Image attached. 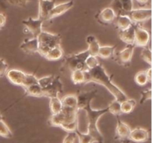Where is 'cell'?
Masks as SVG:
<instances>
[{"label": "cell", "mask_w": 152, "mask_h": 143, "mask_svg": "<svg viewBox=\"0 0 152 143\" xmlns=\"http://www.w3.org/2000/svg\"><path fill=\"white\" fill-rule=\"evenodd\" d=\"M141 98L140 100V104H143L151 98V89H148L141 92Z\"/></svg>", "instance_id": "obj_37"}, {"label": "cell", "mask_w": 152, "mask_h": 143, "mask_svg": "<svg viewBox=\"0 0 152 143\" xmlns=\"http://www.w3.org/2000/svg\"><path fill=\"white\" fill-rule=\"evenodd\" d=\"M55 75L51 74V75H48L45 76V77H40L38 78V83L40 86L42 87V89H45V87H47L52 81H53V78H54Z\"/></svg>", "instance_id": "obj_36"}, {"label": "cell", "mask_w": 152, "mask_h": 143, "mask_svg": "<svg viewBox=\"0 0 152 143\" xmlns=\"http://www.w3.org/2000/svg\"><path fill=\"white\" fill-rule=\"evenodd\" d=\"M7 3L17 7H25L30 0H5Z\"/></svg>", "instance_id": "obj_39"}, {"label": "cell", "mask_w": 152, "mask_h": 143, "mask_svg": "<svg viewBox=\"0 0 152 143\" xmlns=\"http://www.w3.org/2000/svg\"><path fill=\"white\" fill-rule=\"evenodd\" d=\"M61 100H62V107H77V98L76 95H74V94L67 95Z\"/></svg>", "instance_id": "obj_27"}, {"label": "cell", "mask_w": 152, "mask_h": 143, "mask_svg": "<svg viewBox=\"0 0 152 143\" xmlns=\"http://www.w3.org/2000/svg\"><path fill=\"white\" fill-rule=\"evenodd\" d=\"M117 46V45L100 46L99 52H98L97 57L102 58V59H108V58L113 57L116 52Z\"/></svg>", "instance_id": "obj_21"}, {"label": "cell", "mask_w": 152, "mask_h": 143, "mask_svg": "<svg viewBox=\"0 0 152 143\" xmlns=\"http://www.w3.org/2000/svg\"><path fill=\"white\" fill-rule=\"evenodd\" d=\"M78 112L77 107H62L56 114H52L48 119L50 126L58 127L67 132H74L78 128Z\"/></svg>", "instance_id": "obj_3"}, {"label": "cell", "mask_w": 152, "mask_h": 143, "mask_svg": "<svg viewBox=\"0 0 152 143\" xmlns=\"http://www.w3.org/2000/svg\"><path fill=\"white\" fill-rule=\"evenodd\" d=\"M19 49L28 55H34V54L38 53V40L36 37H33L31 39H25L19 46Z\"/></svg>", "instance_id": "obj_17"}, {"label": "cell", "mask_w": 152, "mask_h": 143, "mask_svg": "<svg viewBox=\"0 0 152 143\" xmlns=\"http://www.w3.org/2000/svg\"><path fill=\"white\" fill-rule=\"evenodd\" d=\"M56 4L55 0H39V16L44 22L47 21L50 10Z\"/></svg>", "instance_id": "obj_15"}, {"label": "cell", "mask_w": 152, "mask_h": 143, "mask_svg": "<svg viewBox=\"0 0 152 143\" xmlns=\"http://www.w3.org/2000/svg\"><path fill=\"white\" fill-rule=\"evenodd\" d=\"M8 68V64L7 63L5 60L4 58L0 57V77L5 76Z\"/></svg>", "instance_id": "obj_38"}, {"label": "cell", "mask_w": 152, "mask_h": 143, "mask_svg": "<svg viewBox=\"0 0 152 143\" xmlns=\"http://www.w3.org/2000/svg\"><path fill=\"white\" fill-rule=\"evenodd\" d=\"M0 136L6 139L13 137V133L3 119L0 120Z\"/></svg>", "instance_id": "obj_30"}, {"label": "cell", "mask_w": 152, "mask_h": 143, "mask_svg": "<svg viewBox=\"0 0 152 143\" xmlns=\"http://www.w3.org/2000/svg\"><path fill=\"white\" fill-rule=\"evenodd\" d=\"M134 81L138 86H143L148 83V80L147 77L146 72L145 71H140L138 72L134 77Z\"/></svg>", "instance_id": "obj_31"}, {"label": "cell", "mask_w": 152, "mask_h": 143, "mask_svg": "<svg viewBox=\"0 0 152 143\" xmlns=\"http://www.w3.org/2000/svg\"><path fill=\"white\" fill-rule=\"evenodd\" d=\"M150 41V34L146 29L141 27L140 25H137L135 26V34H134V44L135 46L140 47H145L148 46V44Z\"/></svg>", "instance_id": "obj_11"}, {"label": "cell", "mask_w": 152, "mask_h": 143, "mask_svg": "<svg viewBox=\"0 0 152 143\" xmlns=\"http://www.w3.org/2000/svg\"><path fill=\"white\" fill-rule=\"evenodd\" d=\"M50 110L51 114H56L59 113L62 109V100L59 97H53L50 98Z\"/></svg>", "instance_id": "obj_25"}, {"label": "cell", "mask_w": 152, "mask_h": 143, "mask_svg": "<svg viewBox=\"0 0 152 143\" xmlns=\"http://www.w3.org/2000/svg\"><path fill=\"white\" fill-rule=\"evenodd\" d=\"M107 107H108V113H111L114 116H120V115L123 114L121 112V102L117 100L114 99Z\"/></svg>", "instance_id": "obj_28"}, {"label": "cell", "mask_w": 152, "mask_h": 143, "mask_svg": "<svg viewBox=\"0 0 152 143\" xmlns=\"http://www.w3.org/2000/svg\"><path fill=\"white\" fill-rule=\"evenodd\" d=\"M149 139V133L146 129L142 128H134L132 130L129 134V141L136 143H143L147 142Z\"/></svg>", "instance_id": "obj_14"}, {"label": "cell", "mask_w": 152, "mask_h": 143, "mask_svg": "<svg viewBox=\"0 0 152 143\" xmlns=\"http://www.w3.org/2000/svg\"><path fill=\"white\" fill-rule=\"evenodd\" d=\"M140 4H145L148 1V0H135Z\"/></svg>", "instance_id": "obj_43"}, {"label": "cell", "mask_w": 152, "mask_h": 143, "mask_svg": "<svg viewBox=\"0 0 152 143\" xmlns=\"http://www.w3.org/2000/svg\"><path fill=\"white\" fill-rule=\"evenodd\" d=\"M25 89V95L24 96H33V97H44V92L41 86L39 85V83L33 84L28 87L24 88Z\"/></svg>", "instance_id": "obj_22"}, {"label": "cell", "mask_w": 152, "mask_h": 143, "mask_svg": "<svg viewBox=\"0 0 152 143\" xmlns=\"http://www.w3.org/2000/svg\"><path fill=\"white\" fill-rule=\"evenodd\" d=\"M135 26L136 24H132L129 28L122 31H118V36L120 40L126 44H134V42Z\"/></svg>", "instance_id": "obj_18"}, {"label": "cell", "mask_w": 152, "mask_h": 143, "mask_svg": "<svg viewBox=\"0 0 152 143\" xmlns=\"http://www.w3.org/2000/svg\"><path fill=\"white\" fill-rule=\"evenodd\" d=\"M117 17V13L111 7H107L102 9L101 11L96 14V19L102 25H111L115 20Z\"/></svg>", "instance_id": "obj_12"}, {"label": "cell", "mask_w": 152, "mask_h": 143, "mask_svg": "<svg viewBox=\"0 0 152 143\" xmlns=\"http://www.w3.org/2000/svg\"><path fill=\"white\" fill-rule=\"evenodd\" d=\"M128 16L132 19L134 24L139 25L144 22L149 20L151 18V9L146 7H141V8H134L128 13Z\"/></svg>", "instance_id": "obj_7"}, {"label": "cell", "mask_w": 152, "mask_h": 143, "mask_svg": "<svg viewBox=\"0 0 152 143\" xmlns=\"http://www.w3.org/2000/svg\"><path fill=\"white\" fill-rule=\"evenodd\" d=\"M136 101L134 99L129 98L121 102V112L123 114H129L132 113L136 106Z\"/></svg>", "instance_id": "obj_26"}, {"label": "cell", "mask_w": 152, "mask_h": 143, "mask_svg": "<svg viewBox=\"0 0 152 143\" xmlns=\"http://www.w3.org/2000/svg\"><path fill=\"white\" fill-rule=\"evenodd\" d=\"M116 117H117V127L115 130V139L120 140L123 143H129L130 141L129 137L132 129L127 124L120 119V116H116Z\"/></svg>", "instance_id": "obj_10"}, {"label": "cell", "mask_w": 152, "mask_h": 143, "mask_svg": "<svg viewBox=\"0 0 152 143\" xmlns=\"http://www.w3.org/2000/svg\"><path fill=\"white\" fill-rule=\"evenodd\" d=\"M74 0H70V1H66V2L60 3V4H55L54 7H53L48 16L47 20H50L52 19L57 17V16H61L66 13L68 10H69L71 7L74 6Z\"/></svg>", "instance_id": "obj_13"}, {"label": "cell", "mask_w": 152, "mask_h": 143, "mask_svg": "<svg viewBox=\"0 0 152 143\" xmlns=\"http://www.w3.org/2000/svg\"><path fill=\"white\" fill-rule=\"evenodd\" d=\"M86 83L94 82L105 86L108 92L114 97V99L123 102L129 97L126 93L113 82L112 77L107 73L106 70L101 63L91 69H88L85 72Z\"/></svg>", "instance_id": "obj_2"}, {"label": "cell", "mask_w": 152, "mask_h": 143, "mask_svg": "<svg viewBox=\"0 0 152 143\" xmlns=\"http://www.w3.org/2000/svg\"><path fill=\"white\" fill-rule=\"evenodd\" d=\"M36 83H38V78L36 77L35 74L26 73V75H25V80H24L22 87H28V86H31V85L33 84H36Z\"/></svg>", "instance_id": "obj_34"}, {"label": "cell", "mask_w": 152, "mask_h": 143, "mask_svg": "<svg viewBox=\"0 0 152 143\" xmlns=\"http://www.w3.org/2000/svg\"><path fill=\"white\" fill-rule=\"evenodd\" d=\"M97 93L96 89L89 91L79 90L77 93V109L83 110L86 113L88 121V133L93 137L96 143H104V137L99 131L97 126V122L99 118L105 113H108V107L99 110L92 109L91 104Z\"/></svg>", "instance_id": "obj_1"}, {"label": "cell", "mask_w": 152, "mask_h": 143, "mask_svg": "<svg viewBox=\"0 0 152 143\" xmlns=\"http://www.w3.org/2000/svg\"><path fill=\"white\" fill-rule=\"evenodd\" d=\"M86 43L88 44L87 50L90 53V55L97 57L98 52H99V47H100V45H99L97 39L94 36L89 35L86 37Z\"/></svg>", "instance_id": "obj_20"}, {"label": "cell", "mask_w": 152, "mask_h": 143, "mask_svg": "<svg viewBox=\"0 0 152 143\" xmlns=\"http://www.w3.org/2000/svg\"><path fill=\"white\" fill-rule=\"evenodd\" d=\"M39 43L38 53L44 57L50 49L59 46L62 42V37L60 34H52L48 31H42L37 37Z\"/></svg>", "instance_id": "obj_5"}, {"label": "cell", "mask_w": 152, "mask_h": 143, "mask_svg": "<svg viewBox=\"0 0 152 143\" xmlns=\"http://www.w3.org/2000/svg\"><path fill=\"white\" fill-rule=\"evenodd\" d=\"M89 55L90 53L88 51L86 50L79 53L63 56L64 61L61 70H63V72H70L71 73L75 70L87 71L88 68L86 65V60Z\"/></svg>", "instance_id": "obj_4"}, {"label": "cell", "mask_w": 152, "mask_h": 143, "mask_svg": "<svg viewBox=\"0 0 152 143\" xmlns=\"http://www.w3.org/2000/svg\"><path fill=\"white\" fill-rule=\"evenodd\" d=\"M114 22H115V25L118 31L126 29L133 24L130 17L125 13L117 15V17H116Z\"/></svg>", "instance_id": "obj_19"}, {"label": "cell", "mask_w": 152, "mask_h": 143, "mask_svg": "<svg viewBox=\"0 0 152 143\" xmlns=\"http://www.w3.org/2000/svg\"><path fill=\"white\" fill-rule=\"evenodd\" d=\"M135 47L136 46L134 44H126V46L124 49L117 52V53L115 52L114 57H115L116 62L123 66H129L132 62Z\"/></svg>", "instance_id": "obj_6"}, {"label": "cell", "mask_w": 152, "mask_h": 143, "mask_svg": "<svg viewBox=\"0 0 152 143\" xmlns=\"http://www.w3.org/2000/svg\"><path fill=\"white\" fill-rule=\"evenodd\" d=\"M77 135L75 132H68L66 136L64 139L62 143H74Z\"/></svg>", "instance_id": "obj_40"}, {"label": "cell", "mask_w": 152, "mask_h": 143, "mask_svg": "<svg viewBox=\"0 0 152 143\" xmlns=\"http://www.w3.org/2000/svg\"><path fill=\"white\" fill-rule=\"evenodd\" d=\"M44 92V97L53 98L57 97L59 94L63 92V83L61 81L60 77L59 75L55 76L53 81L45 89H42Z\"/></svg>", "instance_id": "obj_9"}, {"label": "cell", "mask_w": 152, "mask_h": 143, "mask_svg": "<svg viewBox=\"0 0 152 143\" xmlns=\"http://www.w3.org/2000/svg\"><path fill=\"white\" fill-rule=\"evenodd\" d=\"M44 22V21L39 18L34 19L32 17H29L22 21V23L25 27V31L32 34L33 37L37 38L39 34L42 31V25Z\"/></svg>", "instance_id": "obj_8"}, {"label": "cell", "mask_w": 152, "mask_h": 143, "mask_svg": "<svg viewBox=\"0 0 152 143\" xmlns=\"http://www.w3.org/2000/svg\"><path fill=\"white\" fill-rule=\"evenodd\" d=\"M71 79L76 85L84 84L86 82V74L82 70H75L71 73Z\"/></svg>", "instance_id": "obj_24"}, {"label": "cell", "mask_w": 152, "mask_h": 143, "mask_svg": "<svg viewBox=\"0 0 152 143\" xmlns=\"http://www.w3.org/2000/svg\"><path fill=\"white\" fill-rule=\"evenodd\" d=\"M145 72H146L147 77H148V82H151V68L149 67L147 70H145Z\"/></svg>", "instance_id": "obj_42"}, {"label": "cell", "mask_w": 152, "mask_h": 143, "mask_svg": "<svg viewBox=\"0 0 152 143\" xmlns=\"http://www.w3.org/2000/svg\"><path fill=\"white\" fill-rule=\"evenodd\" d=\"M75 133L79 139V143H94L95 141L93 137L91 136L88 133H83L80 131L77 128L75 130Z\"/></svg>", "instance_id": "obj_29"}, {"label": "cell", "mask_w": 152, "mask_h": 143, "mask_svg": "<svg viewBox=\"0 0 152 143\" xmlns=\"http://www.w3.org/2000/svg\"><path fill=\"white\" fill-rule=\"evenodd\" d=\"M100 63L99 62V60L97 59V57L94 56V55H89L86 60V65L87 66L88 69H91L94 68L96 66L99 65Z\"/></svg>", "instance_id": "obj_35"}, {"label": "cell", "mask_w": 152, "mask_h": 143, "mask_svg": "<svg viewBox=\"0 0 152 143\" xmlns=\"http://www.w3.org/2000/svg\"><path fill=\"white\" fill-rule=\"evenodd\" d=\"M151 55L152 52L151 49L149 47H148V46H145V47L142 48V51L140 52L141 59L143 60L150 66H151Z\"/></svg>", "instance_id": "obj_32"}, {"label": "cell", "mask_w": 152, "mask_h": 143, "mask_svg": "<svg viewBox=\"0 0 152 143\" xmlns=\"http://www.w3.org/2000/svg\"><path fill=\"white\" fill-rule=\"evenodd\" d=\"M123 13L126 14L134 9V0H120Z\"/></svg>", "instance_id": "obj_33"}, {"label": "cell", "mask_w": 152, "mask_h": 143, "mask_svg": "<svg viewBox=\"0 0 152 143\" xmlns=\"http://www.w3.org/2000/svg\"><path fill=\"white\" fill-rule=\"evenodd\" d=\"M6 21H7V18L5 15L2 13H0V31L5 26Z\"/></svg>", "instance_id": "obj_41"}, {"label": "cell", "mask_w": 152, "mask_h": 143, "mask_svg": "<svg viewBox=\"0 0 152 143\" xmlns=\"http://www.w3.org/2000/svg\"><path fill=\"white\" fill-rule=\"evenodd\" d=\"M1 119H3V116L1 113H0V120H1Z\"/></svg>", "instance_id": "obj_44"}, {"label": "cell", "mask_w": 152, "mask_h": 143, "mask_svg": "<svg viewBox=\"0 0 152 143\" xmlns=\"http://www.w3.org/2000/svg\"><path fill=\"white\" fill-rule=\"evenodd\" d=\"M26 73L25 72L16 69H11L7 70L5 76L7 77V80L16 86H22L24 80L25 78Z\"/></svg>", "instance_id": "obj_16"}, {"label": "cell", "mask_w": 152, "mask_h": 143, "mask_svg": "<svg viewBox=\"0 0 152 143\" xmlns=\"http://www.w3.org/2000/svg\"><path fill=\"white\" fill-rule=\"evenodd\" d=\"M63 56H64L63 51H62L61 46H59L50 49V50L45 54L44 57L45 58V59L48 60L54 61V60H60L61 58L63 57Z\"/></svg>", "instance_id": "obj_23"}]
</instances>
